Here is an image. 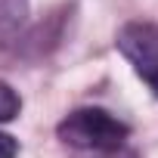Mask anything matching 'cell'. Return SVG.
I'll return each instance as SVG.
<instances>
[{
    "label": "cell",
    "instance_id": "7a4b0ae2",
    "mask_svg": "<svg viewBox=\"0 0 158 158\" xmlns=\"http://www.w3.org/2000/svg\"><path fill=\"white\" fill-rule=\"evenodd\" d=\"M115 47L130 62L136 77L158 96V25L155 22H127L118 31Z\"/></svg>",
    "mask_w": 158,
    "mask_h": 158
},
{
    "label": "cell",
    "instance_id": "277c9868",
    "mask_svg": "<svg viewBox=\"0 0 158 158\" xmlns=\"http://www.w3.org/2000/svg\"><path fill=\"white\" fill-rule=\"evenodd\" d=\"M19 155V139L0 130V158H16Z\"/></svg>",
    "mask_w": 158,
    "mask_h": 158
},
{
    "label": "cell",
    "instance_id": "6da1fadb",
    "mask_svg": "<svg viewBox=\"0 0 158 158\" xmlns=\"http://www.w3.org/2000/svg\"><path fill=\"white\" fill-rule=\"evenodd\" d=\"M56 136L65 146L81 149V152H118L127 143L130 127L109 109L84 106V109L68 112L56 124Z\"/></svg>",
    "mask_w": 158,
    "mask_h": 158
},
{
    "label": "cell",
    "instance_id": "3957f363",
    "mask_svg": "<svg viewBox=\"0 0 158 158\" xmlns=\"http://www.w3.org/2000/svg\"><path fill=\"white\" fill-rule=\"evenodd\" d=\"M22 112V96L13 90V84L6 81H0V124H6V121H16Z\"/></svg>",
    "mask_w": 158,
    "mask_h": 158
}]
</instances>
